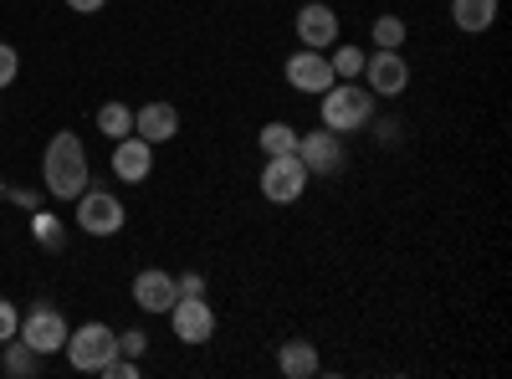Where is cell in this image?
Wrapping results in <instances>:
<instances>
[{"label": "cell", "instance_id": "cell-1", "mask_svg": "<svg viewBox=\"0 0 512 379\" xmlns=\"http://www.w3.org/2000/svg\"><path fill=\"white\" fill-rule=\"evenodd\" d=\"M41 180H47V195H57V200H77L88 190L93 164H88V149H82V139L72 129L52 134L47 154H41Z\"/></svg>", "mask_w": 512, "mask_h": 379}, {"label": "cell", "instance_id": "cell-2", "mask_svg": "<svg viewBox=\"0 0 512 379\" xmlns=\"http://www.w3.org/2000/svg\"><path fill=\"white\" fill-rule=\"evenodd\" d=\"M318 113H323V129L359 134V129L374 123V93L359 88V82H333V88L318 98Z\"/></svg>", "mask_w": 512, "mask_h": 379}, {"label": "cell", "instance_id": "cell-3", "mask_svg": "<svg viewBox=\"0 0 512 379\" xmlns=\"http://www.w3.org/2000/svg\"><path fill=\"white\" fill-rule=\"evenodd\" d=\"M62 354L72 359V369H82V374H98V369L118 354V333H113L108 323H82V328H72V333H67Z\"/></svg>", "mask_w": 512, "mask_h": 379}, {"label": "cell", "instance_id": "cell-4", "mask_svg": "<svg viewBox=\"0 0 512 379\" xmlns=\"http://www.w3.org/2000/svg\"><path fill=\"white\" fill-rule=\"evenodd\" d=\"M297 159H303V170L308 180H333V175H344V134H333V129H313V134H297Z\"/></svg>", "mask_w": 512, "mask_h": 379}, {"label": "cell", "instance_id": "cell-5", "mask_svg": "<svg viewBox=\"0 0 512 379\" xmlns=\"http://www.w3.org/2000/svg\"><path fill=\"white\" fill-rule=\"evenodd\" d=\"M88 236H118L123 231V221H128V210H123V200L113 195V190H82L77 195V216H72Z\"/></svg>", "mask_w": 512, "mask_h": 379}, {"label": "cell", "instance_id": "cell-6", "mask_svg": "<svg viewBox=\"0 0 512 379\" xmlns=\"http://www.w3.org/2000/svg\"><path fill=\"white\" fill-rule=\"evenodd\" d=\"M303 190H308V170H303V159H297V149L292 154H267V164H262V195L272 205H292V200H303Z\"/></svg>", "mask_w": 512, "mask_h": 379}, {"label": "cell", "instance_id": "cell-7", "mask_svg": "<svg viewBox=\"0 0 512 379\" xmlns=\"http://www.w3.org/2000/svg\"><path fill=\"white\" fill-rule=\"evenodd\" d=\"M282 77H287V88H292V93H308V98H323L333 82H338L328 52H313V47H297V52L287 57Z\"/></svg>", "mask_w": 512, "mask_h": 379}, {"label": "cell", "instance_id": "cell-8", "mask_svg": "<svg viewBox=\"0 0 512 379\" xmlns=\"http://www.w3.org/2000/svg\"><path fill=\"white\" fill-rule=\"evenodd\" d=\"M359 77H364V88H369L374 98H400V93L410 88V62H405L400 52H379V47H374V52L364 57V72H359Z\"/></svg>", "mask_w": 512, "mask_h": 379}, {"label": "cell", "instance_id": "cell-9", "mask_svg": "<svg viewBox=\"0 0 512 379\" xmlns=\"http://www.w3.org/2000/svg\"><path fill=\"white\" fill-rule=\"evenodd\" d=\"M67 318L52 308V303H41V308H31L26 318H21V328H16V339H26L36 354H62V344H67Z\"/></svg>", "mask_w": 512, "mask_h": 379}, {"label": "cell", "instance_id": "cell-10", "mask_svg": "<svg viewBox=\"0 0 512 379\" xmlns=\"http://www.w3.org/2000/svg\"><path fill=\"white\" fill-rule=\"evenodd\" d=\"M169 328H175V339L200 349L216 339V313H210L205 298H175V308H169Z\"/></svg>", "mask_w": 512, "mask_h": 379}, {"label": "cell", "instance_id": "cell-11", "mask_svg": "<svg viewBox=\"0 0 512 379\" xmlns=\"http://www.w3.org/2000/svg\"><path fill=\"white\" fill-rule=\"evenodd\" d=\"M149 170H154V144H149V139L128 134V139L113 144V180H123V185H144Z\"/></svg>", "mask_w": 512, "mask_h": 379}, {"label": "cell", "instance_id": "cell-12", "mask_svg": "<svg viewBox=\"0 0 512 379\" xmlns=\"http://www.w3.org/2000/svg\"><path fill=\"white\" fill-rule=\"evenodd\" d=\"M297 41H303V47H313V52H328L333 41H338V16H333V6H323V0H308V6L297 11Z\"/></svg>", "mask_w": 512, "mask_h": 379}, {"label": "cell", "instance_id": "cell-13", "mask_svg": "<svg viewBox=\"0 0 512 379\" xmlns=\"http://www.w3.org/2000/svg\"><path fill=\"white\" fill-rule=\"evenodd\" d=\"M134 134L139 139H149V144H169V139H175L180 134V108L175 103H144L139 113H134Z\"/></svg>", "mask_w": 512, "mask_h": 379}, {"label": "cell", "instance_id": "cell-14", "mask_svg": "<svg viewBox=\"0 0 512 379\" xmlns=\"http://www.w3.org/2000/svg\"><path fill=\"white\" fill-rule=\"evenodd\" d=\"M175 298H180V282L169 277V272H139L134 277V303L144 308V313H169L175 308Z\"/></svg>", "mask_w": 512, "mask_h": 379}, {"label": "cell", "instance_id": "cell-15", "mask_svg": "<svg viewBox=\"0 0 512 379\" xmlns=\"http://www.w3.org/2000/svg\"><path fill=\"white\" fill-rule=\"evenodd\" d=\"M277 369H282L287 379H313V374H318V344H308V339L282 344V349H277Z\"/></svg>", "mask_w": 512, "mask_h": 379}, {"label": "cell", "instance_id": "cell-16", "mask_svg": "<svg viewBox=\"0 0 512 379\" xmlns=\"http://www.w3.org/2000/svg\"><path fill=\"white\" fill-rule=\"evenodd\" d=\"M41 359H47V354H36L26 339H6V344H0V369H6L11 379H31V374H41Z\"/></svg>", "mask_w": 512, "mask_h": 379}, {"label": "cell", "instance_id": "cell-17", "mask_svg": "<svg viewBox=\"0 0 512 379\" xmlns=\"http://www.w3.org/2000/svg\"><path fill=\"white\" fill-rule=\"evenodd\" d=\"M451 21H456L461 31L482 36V31H492V21H497V0H451Z\"/></svg>", "mask_w": 512, "mask_h": 379}, {"label": "cell", "instance_id": "cell-18", "mask_svg": "<svg viewBox=\"0 0 512 379\" xmlns=\"http://www.w3.org/2000/svg\"><path fill=\"white\" fill-rule=\"evenodd\" d=\"M98 134L113 144V139H128L134 134V108H123V103H103L98 108Z\"/></svg>", "mask_w": 512, "mask_h": 379}, {"label": "cell", "instance_id": "cell-19", "mask_svg": "<svg viewBox=\"0 0 512 379\" xmlns=\"http://www.w3.org/2000/svg\"><path fill=\"white\" fill-rule=\"evenodd\" d=\"M374 47L379 52H400L405 47V36H410V26H405V16H374Z\"/></svg>", "mask_w": 512, "mask_h": 379}, {"label": "cell", "instance_id": "cell-20", "mask_svg": "<svg viewBox=\"0 0 512 379\" xmlns=\"http://www.w3.org/2000/svg\"><path fill=\"white\" fill-rule=\"evenodd\" d=\"M256 144H262V154H292L297 149V129H292V123H282V118H272V123H262Z\"/></svg>", "mask_w": 512, "mask_h": 379}, {"label": "cell", "instance_id": "cell-21", "mask_svg": "<svg viewBox=\"0 0 512 379\" xmlns=\"http://www.w3.org/2000/svg\"><path fill=\"white\" fill-rule=\"evenodd\" d=\"M31 236H36L41 251H62V221L52 216V210H36L31 216Z\"/></svg>", "mask_w": 512, "mask_h": 379}, {"label": "cell", "instance_id": "cell-22", "mask_svg": "<svg viewBox=\"0 0 512 379\" xmlns=\"http://www.w3.org/2000/svg\"><path fill=\"white\" fill-rule=\"evenodd\" d=\"M333 57V77L338 82H359V72H364V57H359V47H338V41H333V47H328Z\"/></svg>", "mask_w": 512, "mask_h": 379}, {"label": "cell", "instance_id": "cell-23", "mask_svg": "<svg viewBox=\"0 0 512 379\" xmlns=\"http://www.w3.org/2000/svg\"><path fill=\"white\" fill-rule=\"evenodd\" d=\"M16 72H21V57H16V47H11V41H0V88H11V82H16Z\"/></svg>", "mask_w": 512, "mask_h": 379}, {"label": "cell", "instance_id": "cell-24", "mask_svg": "<svg viewBox=\"0 0 512 379\" xmlns=\"http://www.w3.org/2000/svg\"><path fill=\"white\" fill-rule=\"evenodd\" d=\"M144 349H149V333H144V328H128V333H118V354L139 359Z\"/></svg>", "mask_w": 512, "mask_h": 379}, {"label": "cell", "instance_id": "cell-25", "mask_svg": "<svg viewBox=\"0 0 512 379\" xmlns=\"http://www.w3.org/2000/svg\"><path fill=\"white\" fill-rule=\"evenodd\" d=\"M16 328H21V313H16V303H6V298H0V344H6V339H16Z\"/></svg>", "mask_w": 512, "mask_h": 379}, {"label": "cell", "instance_id": "cell-26", "mask_svg": "<svg viewBox=\"0 0 512 379\" xmlns=\"http://www.w3.org/2000/svg\"><path fill=\"white\" fill-rule=\"evenodd\" d=\"M180 282V298H205V277L200 272H185V277H175Z\"/></svg>", "mask_w": 512, "mask_h": 379}, {"label": "cell", "instance_id": "cell-27", "mask_svg": "<svg viewBox=\"0 0 512 379\" xmlns=\"http://www.w3.org/2000/svg\"><path fill=\"white\" fill-rule=\"evenodd\" d=\"M6 200H16L21 210H36L41 205V190H6Z\"/></svg>", "mask_w": 512, "mask_h": 379}, {"label": "cell", "instance_id": "cell-28", "mask_svg": "<svg viewBox=\"0 0 512 379\" xmlns=\"http://www.w3.org/2000/svg\"><path fill=\"white\" fill-rule=\"evenodd\" d=\"M67 6H72L77 16H98V11L108 6V0H67Z\"/></svg>", "mask_w": 512, "mask_h": 379}, {"label": "cell", "instance_id": "cell-29", "mask_svg": "<svg viewBox=\"0 0 512 379\" xmlns=\"http://www.w3.org/2000/svg\"><path fill=\"white\" fill-rule=\"evenodd\" d=\"M0 200H6V185H0Z\"/></svg>", "mask_w": 512, "mask_h": 379}]
</instances>
